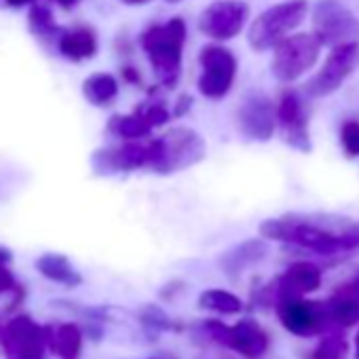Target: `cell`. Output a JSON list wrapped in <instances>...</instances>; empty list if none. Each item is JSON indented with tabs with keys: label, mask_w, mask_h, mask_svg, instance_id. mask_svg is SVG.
I'll return each instance as SVG.
<instances>
[{
	"label": "cell",
	"mask_w": 359,
	"mask_h": 359,
	"mask_svg": "<svg viewBox=\"0 0 359 359\" xmlns=\"http://www.w3.org/2000/svg\"><path fill=\"white\" fill-rule=\"evenodd\" d=\"M264 239L298 245L319 256L359 250V222L332 214H287L260 224Z\"/></svg>",
	"instance_id": "obj_1"
},
{
	"label": "cell",
	"mask_w": 359,
	"mask_h": 359,
	"mask_svg": "<svg viewBox=\"0 0 359 359\" xmlns=\"http://www.w3.org/2000/svg\"><path fill=\"white\" fill-rule=\"evenodd\" d=\"M140 45L152 66L156 81L171 89L182 76V57L187 45V24L182 18H171L165 24L150 26L142 32Z\"/></svg>",
	"instance_id": "obj_2"
},
{
	"label": "cell",
	"mask_w": 359,
	"mask_h": 359,
	"mask_svg": "<svg viewBox=\"0 0 359 359\" xmlns=\"http://www.w3.org/2000/svg\"><path fill=\"white\" fill-rule=\"evenodd\" d=\"M152 144H154V154H152L150 169L161 175L195 167L208 156L205 140L191 127H173L161 137H154Z\"/></svg>",
	"instance_id": "obj_3"
},
{
	"label": "cell",
	"mask_w": 359,
	"mask_h": 359,
	"mask_svg": "<svg viewBox=\"0 0 359 359\" xmlns=\"http://www.w3.org/2000/svg\"><path fill=\"white\" fill-rule=\"evenodd\" d=\"M309 11L306 0H285L266 11H262L250 26L248 41L254 51L275 49L304 22Z\"/></svg>",
	"instance_id": "obj_4"
},
{
	"label": "cell",
	"mask_w": 359,
	"mask_h": 359,
	"mask_svg": "<svg viewBox=\"0 0 359 359\" xmlns=\"http://www.w3.org/2000/svg\"><path fill=\"white\" fill-rule=\"evenodd\" d=\"M323 45L313 32L290 34L275 47L271 72L279 83H294L304 76L319 60Z\"/></svg>",
	"instance_id": "obj_5"
},
{
	"label": "cell",
	"mask_w": 359,
	"mask_h": 359,
	"mask_svg": "<svg viewBox=\"0 0 359 359\" xmlns=\"http://www.w3.org/2000/svg\"><path fill=\"white\" fill-rule=\"evenodd\" d=\"M201 327L212 342L233 348L245 359H260L269 351V334L254 319H241L235 325L208 319Z\"/></svg>",
	"instance_id": "obj_6"
},
{
	"label": "cell",
	"mask_w": 359,
	"mask_h": 359,
	"mask_svg": "<svg viewBox=\"0 0 359 359\" xmlns=\"http://www.w3.org/2000/svg\"><path fill=\"white\" fill-rule=\"evenodd\" d=\"M313 34L330 49L359 41V18L336 0H319L313 9Z\"/></svg>",
	"instance_id": "obj_7"
},
{
	"label": "cell",
	"mask_w": 359,
	"mask_h": 359,
	"mask_svg": "<svg viewBox=\"0 0 359 359\" xmlns=\"http://www.w3.org/2000/svg\"><path fill=\"white\" fill-rule=\"evenodd\" d=\"M357 66H359V41L332 47L321 70L313 79L306 81V85H304L306 95L309 97H327V95L336 93L344 85V81L355 72Z\"/></svg>",
	"instance_id": "obj_8"
},
{
	"label": "cell",
	"mask_w": 359,
	"mask_h": 359,
	"mask_svg": "<svg viewBox=\"0 0 359 359\" xmlns=\"http://www.w3.org/2000/svg\"><path fill=\"white\" fill-rule=\"evenodd\" d=\"M201 74L197 87L208 100H222L233 89L237 76V60L222 45H208L199 53Z\"/></svg>",
	"instance_id": "obj_9"
},
{
	"label": "cell",
	"mask_w": 359,
	"mask_h": 359,
	"mask_svg": "<svg viewBox=\"0 0 359 359\" xmlns=\"http://www.w3.org/2000/svg\"><path fill=\"white\" fill-rule=\"evenodd\" d=\"M321 285V269L313 262H294L290 264L275 281H271L266 287L260 290L258 300L262 304L277 306L283 300L292 298H304L306 294H313Z\"/></svg>",
	"instance_id": "obj_10"
},
{
	"label": "cell",
	"mask_w": 359,
	"mask_h": 359,
	"mask_svg": "<svg viewBox=\"0 0 359 359\" xmlns=\"http://www.w3.org/2000/svg\"><path fill=\"white\" fill-rule=\"evenodd\" d=\"M0 344L7 359H45L49 348L47 330L28 315H18L3 325Z\"/></svg>",
	"instance_id": "obj_11"
},
{
	"label": "cell",
	"mask_w": 359,
	"mask_h": 359,
	"mask_svg": "<svg viewBox=\"0 0 359 359\" xmlns=\"http://www.w3.org/2000/svg\"><path fill=\"white\" fill-rule=\"evenodd\" d=\"M275 309H277V317H279L281 325L287 332H292L294 336L309 338V336H315V334H321V332H327L330 327H334L323 302L292 298V300L279 302Z\"/></svg>",
	"instance_id": "obj_12"
},
{
	"label": "cell",
	"mask_w": 359,
	"mask_h": 359,
	"mask_svg": "<svg viewBox=\"0 0 359 359\" xmlns=\"http://www.w3.org/2000/svg\"><path fill=\"white\" fill-rule=\"evenodd\" d=\"M250 20V7L241 0H218L199 18V30L214 41L235 39Z\"/></svg>",
	"instance_id": "obj_13"
},
{
	"label": "cell",
	"mask_w": 359,
	"mask_h": 359,
	"mask_svg": "<svg viewBox=\"0 0 359 359\" xmlns=\"http://www.w3.org/2000/svg\"><path fill=\"white\" fill-rule=\"evenodd\" d=\"M237 123L241 133L252 142H269L277 127V108L262 91H252L243 97Z\"/></svg>",
	"instance_id": "obj_14"
},
{
	"label": "cell",
	"mask_w": 359,
	"mask_h": 359,
	"mask_svg": "<svg viewBox=\"0 0 359 359\" xmlns=\"http://www.w3.org/2000/svg\"><path fill=\"white\" fill-rule=\"evenodd\" d=\"M154 144L152 140H127L121 146L104 148L93 154V167L100 173H114V171H133L148 167L152 163Z\"/></svg>",
	"instance_id": "obj_15"
},
{
	"label": "cell",
	"mask_w": 359,
	"mask_h": 359,
	"mask_svg": "<svg viewBox=\"0 0 359 359\" xmlns=\"http://www.w3.org/2000/svg\"><path fill=\"white\" fill-rule=\"evenodd\" d=\"M277 123L283 133V142L298 152H311V133H309V116L304 110V102L296 91H283L277 104Z\"/></svg>",
	"instance_id": "obj_16"
},
{
	"label": "cell",
	"mask_w": 359,
	"mask_h": 359,
	"mask_svg": "<svg viewBox=\"0 0 359 359\" xmlns=\"http://www.w3.org/2000/svg\"><path fill=\"white\" fill-rule=\"evenodd\" d=\"M334 327H348L359 321V275L342 283L325 302Z\"/></svg>",
	"instance_id": "obj_17"
},
{
	"label": "cell",
	"mask_w": 359,
	"mask_h": 359,
	"mask_svg": "<svg viewBox=\"0 0 359 359\" xmlns=\"http://www.w3.org/2000/svg\"><path fill=\"white\" fill-rule=\"evenodd\" d=\"M269 254V243L264 239H248L239 245H233L220 256V269L229 277H239L250 266L262 262Z\"/></svg>",
	"instance_id": "obj_18"
},
{
	"label": "cell",
	"mask_w": 359,
	"mask_h": 359,
	"mask_svg": "<svg viewBox=\"0 0 359 359\" xmlns=\"http://www.w3.org/2000/svg\"><path fill=\"white\" fill-rule=\"evenodd\" d=\"M57 49L70 62H85L97 53V36L91 28L85 26L62 30L57 36Z\"/></svg>",
	"instance_id": "obj_19"
},
{
	"label": "cell",
	"mask_w": 359,
	"mask_h": 359,
	"mask_svg": "<svg viewBox=\"0 0 359 359\" xmlns=\"http://www.w3.org/2000/svg\"><path fill=\"white\" fill-rule=\"evenodd\" d=\"M49 348L55 351L60 359H81L83 353V332L76 323L47 325Z\"/></svg>",
	"instance_id": "obj_20"
},
{
	"label": "cell",
	"mask_w": 359,
	"mask_h": 359,
	"mask_svg": "<svg viewBox=\"0 0 359 359\" xmlns=\"http://www.w3.org/2000/svg\"><path fill=\"white\" fill-rule=\"evenodd\" d=\"M36 269L43 277L55 281V283H62V285H68V287H74V285H81L83 277L81 273L72 266V262L62 256V254H43L39 260H36Z\"/></svg>",
	"instance_id": "obj_21"
},
{
	"label": "cell",
	"mask_w": 359,
	"mask_h": 359,
	"mask_svg": "<svg viewBox=\"0 0 359 359\" xmlns=\"http://www.w3.org/2000/svg\"><path fill=\"white\" fill-rule=\"evenodd\" d=\"M154 127L148 123V118L135 108L131 114H116L110 118L108 123V131L116 137H123L125 142L127 140H142V137H148L150 131Z\"/></svg>",
	"instance_id": "obj_22"
},
{
	"label": "cell",
	"mask_w": 359,
	"mask_h": 359,
	"mask_svg": "<svg viewBox=\"0 0 359 359\" xmlns=\"http://www.w3.org/2000/svg\"><path fill=\"white\" fill-rule=\"evenodd\" d=\"M83 95L93 106H108L118 95V83L108 72H95L83 83Z\"/></svg>",
	"instance_id": "obj_23"
},
{
	"label": "cell",
	"mask_w": 359,
	"mask_h": 359,
	"mask_svg": "<svg viewBox=\"0 0 359 359\" xmlns=\"http://www.w3.org/2000/svg\"><path fill=\"white\" fill-rule=\"evenodd\" d=\"M199 306L205 309V311L222 313V315H235V313H239L243 309V302L233 292L212 287V290H205L199 296Z\"/></svg>",
	"instance_id": "obj_24"
},
{
	"label": "cell",
	"mask_w": 359,
	"mask_h": 359,
	"mask_svg": "<svg viewBox=\"0 0 359 359\" xmlns=\"http://www.w3.org/2000/svg\"><path fill=\"white\" fill-rule=\"evenodd\" d=\"M28 24L32 28V32H36L39 36H53V34H62V30L55 26L53 13L45 3H30V15H28Z\"/></svg>",
	"instance_id": "obj_25"
},
{
	"label": "cell",
	"mask_w": 359,
	"mask_h": 359,
	"mask_svg": "<svg viewBox=\"0 0 359 359\" xmlns=\"http://www.w3.org/2000/svg\"><path fill=\"white\" fill-rule=\"evenodd\" d=\"M346 340L340 332H327L317 348L313 351V359H344Z\"/></svg>",
	"instance_id": "obj_26"
},
{
	"label": "cell",
	"mask_w": 359,
	"mask_h": 359,
	"mask_svg": "<svg viewBox=\"0 0 359 359\" xmlns=\"http://www.w3.org/2000/svg\"><path fill=\"white\" fill-rule=\"evenodd\" d=\"M340 144L346 156H359V121H344L340 127Z\"/></svg>",
	"instance_id": "obj_27"
},
{
	"label": "cell",
	"mask_w": 359,
	"mask_h": 359,
	"mask_svg": "<svg viewBox=\"0 0 359 359\" xmlns=\"http://www.w3.org/2000/svg\"><path fill=\"white\" fill-rule=\"evenodd\" d=\"M140 319H142L144 325H148L150 330H169V327H173L171 319H169L158 306H146V309L140 313Z\"/></svg>",
	"instance_id": "obj_28"
},
{
	"label": "cell",
	"mask_w": 359,
	"mask_h": 359,
	"mask_svg": "<svg viewBox=\"0 0 359 359\" xmlns=\"http://www.w3.org/2000/svg\"><path fill=\"white\" fill-rule=\"evenodd\" d=\"M13 287H15L13 275L5 269V264H0V294H3V292H9V290H13Z\"/></svg>",
	"instance_id": "obj_29"
},
{
	"label": "cell",
	"mask_w": 359,
	"mask_h": 359,
	"mask_svg": "<svg viewBox=\"0 0 359 359\" xmlns=\"http://www.w3.org/2000/svg\"><path fill=\"white\" fill-rule=\"evenodd\" d=\"M191 104H193V97L191 95H182L175 104H173V116H184L189 110H191Z\"/></svg>",
	"instance_id": "obj_30"
},
{
	"label": "cell",
	"mask_w": 359,
	"mask_h": 359,
	"mask_svg": "<svg viewBox=\"0 0 359 359\" xmlns=\"http://www.w3.org/2000/svg\"><path fill=\"white\" fill-rule=\"evenodd\" d=\"M28 3H34V0H0V9H18Z\"/></svg>",
	"instance_id": "obj_31"
},
{
	"label": "cell",
	"mask_w": 359,
	"mask_h": 359,
	"mask_svg": "<svg viewBox=\"0 0 359 359\" xmlns=\"http://www.w3.org/2000/svg\"><path fill=\"white\" fill-rule=\"evenodd\" d=\"M123 76H125L129 83H140V74H137V70H133V68H125V70H123Z\"/></svg>",
	"instance_id": "obj_32"
},
{
	"label": "cell",
	"mask_w": 359,
	"mask_h": 359,
	"mask_svg": "<svg viewBox=\"0 0 359 359\" xmlns=\"http://www.w3.org/2000/svg\"><path fill=\"white\" fill-rule=\"evenodd\" d=\"M121 3L131 5V7H137V5H146V3H150V0H121Z\"/></svg>",
	"instance_id": "obj_33"
},
{
	"label": "cell",
	"mask_w": 359,
	"mask_h": 359,
	"mask_svg": "<svg viewBox=\"0 0 359 359\" xmlns=\"http://www.w3.org/2000/svg\"><path fill=\"white\" fill-rule=\"evenodd\" d=\"M55 3H60L64 9H70V7H74L79 3V0H55Z\"/></svg>",
	"instance_id": "obj_34"
},
{
	"label": "cell",
	"mask_w": 359,
	"mask_h": 359,
	"mask_svg": "<svg viewBox=\"0 0 359 359\" xmlns=\"http://www.w3.org/2000/svg\"><path fill=\"white\" fill-rule=\"evenodd\" d=\"M355 355H357V359H359V332H357V336H355Z\"/></svg>",
	"instance_id": "obj_35"
},
{
	"label": "cell",
	"mask_w": 359,
	"mask_h": 359,
	"mask_svg": "<svg viewBox=\"0 0 359 359\" xmlns=\"http://www.w3.org/2000/svg\"><path fill=\"white\" fill-rule=\"evenodd\" d=\"M208 359H235V357H229V355H212V357H208Z\"/></svg>",
	"instance_id": "obj_36"
},
{
	"label": "cell",
	"mask_w": 359,
	"mask_h": 359,
	"mask_svg": "<svg viewBox=\"0 0 359 359\" xmlns=\"http://www.w3.org/2000/svg\"><path fill=\"white\" fill-rule=\"evenodd\" d=\"M165 3H169V5H177V3H182V0H165Z\"/></svg>",
	"instance_id": "obj_37"
}]
</instances>
